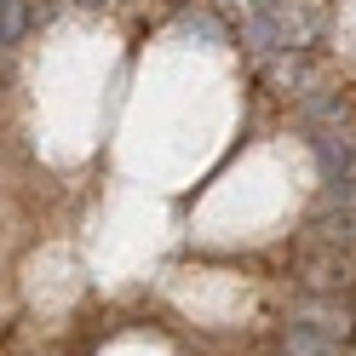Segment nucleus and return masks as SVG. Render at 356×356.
<instances>
[{
  "mask_svg": "<svg viewBox=\"0 0 356 356\" xmlns=\"http://www.w3.org/2000/svg\"><path fill=\"white\" fill-rule=\"evenodd\" d=\"M276 345H282L287 356H350V345L327 339V333H316V327H299V322H287Z\"/></svg>",
  "mask_w": 356,
  "mask_h": 356,
  "instance_id": "obj_6",
  "label": "nucleus"
},
{
  "mask_svg": "<svg viewBox=\"0 0 356 356\" xmlns=\"http://www.w3.org/2000/svg\"><path fill=\"white\" fill-rule=\"evenodd\" d=\"M259 70H264V81H270L282 98H287V92H293V98L316 92V75H310V58H305V52H276L270 63H259Z\"/></svg>",
  "mask_w": 356,
  "mask_h": 356,
  "instance_id": "obj_5",
  "label": "nucleus"
},
{
  "mask_svg": "<svg viewBox=\"0 0 356 356\" xmlns=\"http://www.w3.org/2000/svg\"><path fill=\"white\" fill-rule=\"evenodd\" d=\"M264 356H287V350H282V345H276V350H264Z\"/></svg>",
  "mask_w": 356,
  "mask_h": 356,
  "instance_id": "obj_10",
  "label": "nucleus"
},
{
  "mask_svg": "<svg viewBox=\"0 0 356 356\" xmlns=\"http://www.w3.org/2000/svg\"><path fill=\"white\" fill-rule=\"evenodd\" d=\"M213 6H218V12H230V17H248V12H253V0H213Z\"/></svg>",
  "mask_w": 356,
  "mask_h": 356,
  "instance_id": "obj_9",
  "label": "nucleus"
},
{
  "mask_svg": "<svg viewBox=\"0 0 356 356\" xmlns=\"http://www.w3.org/2000/svg\"><path fill=\"white\" fill-rule=\"evenodd\" d=\"M287 322L316 327V333H327V339L350 345L356 339V299L350 293H299L293 310H287Z\"/></svg>",
  "mask_w": 356,
  "mask_h": 356,
  "instance_id": "obj_2",
  "label": "nucleus"
},
{
  "mask_svg": "<svg viewBox=\"0 0 356 356\" xmlns=\"http://www.w3.org/2000/svg\"><path fill=\"white\" fill-rule=\"evenodd\" d=\"M299 115V132H316V127H350V104L345 92H333V86H316V92H305L293 104Z\"/></svg>",
  "mask_w": 356,
  "mask_h": 356,
  "instance_id": "obj_4",
  "label": "nucleus"
},
{
  "mask_svg": "<svg viewBox=\"0 0 356 356\" xmlns=\"http://www.w3.org/2000/svg\"><path fill=\"white\" fill-rule=\"evenodd\" d=\"M305 144H310V155H316L322 184H339V178L356 172V138H350V127H316V132H305Z\"/></svg>",
  "mask_w": 356,
  "mask_h": 356,
  "instance_id": "obj_3",
  "label": "nucleus"
},
{
  "mask_svg": "<svg viewBox=\"0 0 356 356\" xmlns=\"http://www.w3.org/2000/svg\"><path fill=\"white\" fill-rule=\"evenodd\" d=\"M178 29H184V35H202V40H213V47H225V29H218L213 12H184V17H178Z\"/></svg>",
  "mask_w": 356,
  "mask_h": 356,
  "instance_id": "obj_8",
  "label": "nucleus"
},
{
  "mask_svg": "<svg viewBox=\"0 0 356 356\" xmlns=\"http://www.w3.org/2000/svg\"><path fill=\"white\" fill-rule=\"evenodd\" d=\"M293 282H299V293H356V253L299 241V253H293Z\"/></svg>",
  "mask_w": 356,
  "mask_h": 356,
  "instance_id": "obj_1",
  "label": "nucleus"
},
{
  "mask_svg": "<svg viewBox=\"0 0 356 356\" xmlns=\"http://www.w3.org/2000/svg\"><path fill=\"white\" fill-rule=\"evenodd\" d=\"M24 29H29V6L24 0H0V47H17Z\"/></svg>",
  "mask_w": 356,
  "mask_h": 356,
  "instance_id": "obj_7",
  "label": "nucleus"
}]
</instances>
